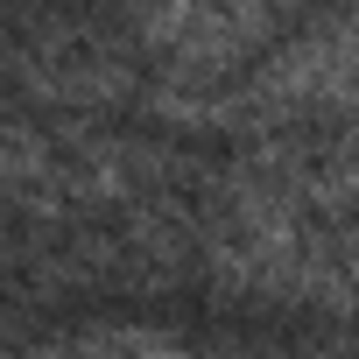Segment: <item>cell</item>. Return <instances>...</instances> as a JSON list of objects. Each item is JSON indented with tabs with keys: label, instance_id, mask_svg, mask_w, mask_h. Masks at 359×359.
Listing matches in <instances>:
<instances>
[{
	"label": "cell",
	"instance_id": "cell-1",
	"mask_svg": "<svg viewBox=\"0 0 359 359\" xmlns=\"http://www.w3.org/2000/svg\"><path fill=\"white\" fill-rule=\"evenodd\" d=\"M15 78L50 106H120L134 99V71L92 36V29H43L15 50Z\"/></svg>",
	"mask_w": 359,
	"mask_h": 359
}]
</instances>
